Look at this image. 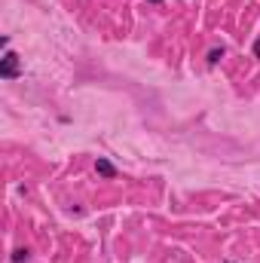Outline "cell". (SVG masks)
Segmentation results:
<instances>
[{
	"label": "cell",
	"mask_w": 260,
	"mask_h": 263,
	"mask_svg": "<svg viewBox=\"0 0 260 263\" xmlns=\"http://www.w3.org/2000/svg\"><path fill=\"white\" fill-rule=\"evenodd\" d=\"M28 254H31L28 248H16V251H13V263H25V260H28Z\"/></svg>",
	"instance_id": "3"
},
{
	"label": "cell",
	"mask_w": 260,
	"mask_h": 263,
	"mask_svg": "<svg viewBox=\"0 0 260 263\" xmlns=\"http://www.w3.org/2000/svg\"><path fill=\"white\" fill-rule=\"evenodd\" d=\"M254 58H260V40H254Z\"/></svg>",
	"instance_id": "5"
},
{
	"label": "cell",
	"mask_w": 260,
	"mask_h": 263,
	"mask_svg": "<svg viewBox=\"0 0 260 263\" xmlns=\"http://www.w3.org/2000/svg\"><path fill=\"white\" fill-rule=\"evenodd\" d=\"M0 77L4 80H19L22 77V61L16 52H7L4 58H0Z\"/></svg>",
	"instance_id": "1"
},
{
	"label": "cell",
	"mask_w": 260,
	"mask_h": 263,
	"mask_svg": "<svg viewBox=\"0 0 260 263\" xmlns=\"http://www.w3.org/2000/svg\"><path fill=\"white\" fill-rule=\"evenodd\" d=\"M230 263H233V260H230Z\"/></svg>",
	"instance_id": "7"
},
{
	"label": "cell",
	"mask_w": 260,
	"mask_h": 263,
	"mask_svg": "<svg viewBox=\"0 0 260 263\" xmlns=\"http://www.w3.org/2000/svg\"><path fill=\"white\" fill-rule=\"evenodd\" d=\"M95 171L101 174V178H110V181L117 178V165H114L110 159H104V156H98V159H95Z\"/></svg>",
	"instance_id": "2"
},
{
	"label": "cell",
	"mask_w": 260,
	"mask_h": 263,
	"mask_svg": "<svg viewBox=\"0 0 260 263\" xmlns=\"http://www.w3.org/2000/svg\"><path fill=\"white\" fill-rule=\"evenodd\" d=\"M220 58H224V46H220V49H211V52H208V64H217Z\"/></svg>",
	"instance_id": "4"
},
{
	"label": "cell",
	"mask_w": 260,
	"mask_h": 263,
	"mask_svg": "<svg viewBox=\"0 0 260 263\" xmlns=\"http://www.w3.org/2000/svg\"><path fill=\"white\" fill-rule=\"evenodd\" d=\"M150 4H162V0H150Z\"/></svg>",
	"instance_id": "6"
}]
</instances>
